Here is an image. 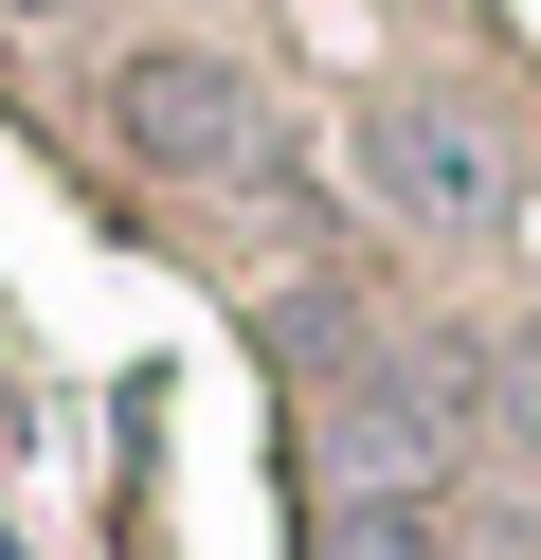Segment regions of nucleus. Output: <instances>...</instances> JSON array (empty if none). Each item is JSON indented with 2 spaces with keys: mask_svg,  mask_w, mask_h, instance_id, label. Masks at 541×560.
<instances>
[{
  "mask_svg": "<svg viewBox=\"0 0 541 560\" xmlns=\"http://www.w3.org/2000/svg\"><path fill=\"white\" fill-rule=\"evenodd\" d=\"M361 182H379V218H415V235H487L505 218V145L451 109V91H379V109H361Z\"/></svg>",
  "mask_w": 541,
  "mask_h": 560,
  "instance_id": "1",
  "label": "nucleus"
},
{
  "mask_svg": "<svg viewBox=\"0 0 541 560\" xmlns=\"http://www.w3.org/2000/svg\"><path fill=\"white\" fill-rule=\"evenodd\" d=\"M108 127H127L163 182H235V163H271V109H252L235 55H127V73H108Z\"/></svg>",
  "mask_w": 541,
  "mask_h": 560,
  "instance_id": "2",
  "label": "nucleus"
},
{
  "mask_svg": "<svg viewBox=\"0 0 541 560\" xmlns=\"http://www.w3.org/2000/svg\"><path fill=\"white\" fill-rule=\"evenodd\" d=\"M307 560H433V506H415V488H361V470H325V524H307Z\"/></svg>",
  "mask_w": 541,
  "mask_h": 560,
  "instance_id": "3",
  "label": "nucleus"
},
{
  "mask_svg": "<svg viewBox=\"0 0 541 560\" xmlns=\"http://www.w3.org/2000/svg\"><path fill=\"white\" fill-rule=\"evenodd\" d=\"M487 416H505V434L541 452V326H524V343H505V362H487Z\"/></svg>",
  "mask_w": 541,
  "mask_h": 560,
  "instance_id": "4",
  "label": "nucleus"
}]
</instances>
